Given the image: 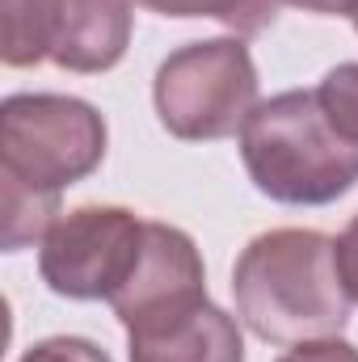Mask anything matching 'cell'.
<instances>
[{
	"label": "cell",
	"mask_w": 358,
	"mask_h": 362,
	"mask_svg": "<svg viewBox=\"0 0 358 362\" xmlns=\"http://www.w3.org/2000/svg\"><path fill=\"white\" fill-rule=\"evenodd\" d=\"M232 295L241 325L270 346L337 337L354 308L337 240L316 228L253 236L232 266Z\"/></svg>",
	"instance_id": "6da1fadb"
},
{
	"label": "cell",
	"mask_w": 358,
	"mask_h": 362,
	"mask_svg": "<svg viewBox=\"0 0 358 362\" xmlns=\"http://www.w3.org/2000/svg\"><path fill=\"white\" fill-rule=\"evenodd\" d=\"M245 173L282 206H329L358 185V144H350L316 89H287L258 101L241 127Z\"/></svg>",
	"instance_id": "7a4b0ae2"
},
{
	"label": "cell",
	"mask_w": 358,
	"mask_h": 362,
	"mask_svg": "<svg viewBox=\"0 0 358 362\" xmlns=\"http://www.w3.org/2000/svg\"><path fill=\"white\" fill-rule=\"evenodd\" d=\"M105 118L85 97L68 93H13L0 105V189H17L42 202L105 160Z\"/></svg>",
	"instance_id": "3957f363"
},
{
	"label": "cell",
	"mask_w": 358,
	"mask_h": 362,
	"mask_svg": "<svg viewBox=\"0 0 358 362\" xmlns=\"http://www.w3.org/2000/svg\"><path fill=\"white\" fill-rule=\"evenodd\" d=\"M161 127L185 144L241 135L258 105V64L245 38H202L178 47L152 81Z\"/></svg>",
	"instance_id": "277c9868"
},
{
	"label": "cell",
	"mask_w": 358,
	"mask_h": 362,
	"mask_svg": "<svg viewBox=\"0 0 358 362\" xmlns=\"http://www.w3.org/2000/svg\"><path fill=\"white\" fill-rule=\"evenodd\" d=\"M148 219L127 206H76L38 240V274L47 291L76 303H110L139 270Z\"/></svg>",
	"instance_id": "5b68a950"
},
{
	"label": "cell",
	"mask_w": 358,
	"mask_h": 362,
	"mask_svg": "<svg viewBox=\"0 0 358 362\" xmlns=\"http://www.w3.org/2000/svg\"><path fill=\"white\" fill-rule=\"evenodd\" d=\"M207 299V266L190 232L148 219V240L135 278L110 299L122 329H139L165 316L190 312Z\"/></svg>",
	"instance_id": "8992f818"
},
{
	"label": "cell",
	"mask_w": 358,
	"mask_h": 362,
	"mask_svg": "<svg viewBox=\"0 0 358 362\" xmlns=\"http://www.w3.org/2000/svg\"><path fill=\"white\" fill-rule=\"evenodd\" d=\"M42 59L64 72H110L131 47V0H34Z\"/></svg>",
	"instance_id": "52a82bcc"
},
{
	"label": "cell",
	"mask_w": 358,
	"mask_h": 362,
	"mask_svg": "<svg viewBox=\"0 0 358 362\" xmlns=\"http://www.w3.org/2000/svg\"><path fill=\"white\" fill-rule=\"evenodd\" d=\"M131 362H245L241 316L202 299L198 308L127 329Z\"/></svg>",
	"instance_id": "ba28073f"
},
{
	"label": "cell",
	"mask_w": 358,
	"mask_h": 362,
	"mask_svg": "<svg viewBox=\"0 0 358 362\" xmlns=\"http://www.w3.org/2000/svg\"><path fill=\"white\" fill-rule=\"evenodd\" d=\"M148 13L161 17H211L219 25H228L232 34H262L270 21L278 17V0H131Z\"/></svg>",
	"instance_id": "9c48e42d"
},
{
	"label": "cell",
	"mask_w": 358,
	"mask_h": 362,
	"mask_svg": "<svg viewBox=\"0 0 358 362\" xmlns=\"http://www.w3.org/2000/svg\"><path fill=\"white\" fill-rule=\"evenodd\" d=\"M316 101L325 105V114L333 118V127L358 144V64H337V68H329L325 76H321V85H316Z\"/></svg>",
	"instance_id": "30bf717a"
},
{
	"label": "cell",
	"mask_w": 358,
	"mask_h": 362,
	"mask_svg": "<svg viewBox=\"0 0 358 362\" xmlns=\"http://www.w3.org/2000/svg\"><path fill=\"white\" fill-rule=\"evenodd\" d=\"M17 362H114V358L89 337H47V341H34Z\"/></svg>",
	"instance_id": "8fae6325"
},
{
	"label": "cell",
	"mask_w": 358,
	"mask_h": 362,
	"mask_svg": "<svg viewBox=\"0 0 358 362\" xmlns=\"http://www.w3.org/2000/svg\"><path fill=\"white\" fill-rule=\"evenodd\" d=\"M278 362H358V346L342 341V337H316V341L287 346Z\"/></svg>",
	"instance_id": "7c38bea8"
},
{
	"label": "cell",
	"mask_w": 358,
	"mask_h": 362,
	"mask_svg": "<svg viewBox=\"0 0 358 362\" xmlns=\"http://www.w3.org/2000/svg\"><path fill=\"white\" fill-rule=\"evenodd\" d=\"M337 257H342V274L350 282V295L358 299V215L346 223V232L337 236Z\"/></svg>",
	"instance_id": "4fadbf2b"
},
{
	"label": "cell",
	"mask_w": 358,
	"mask_h": 362,
	"mask_svg": "<svg viewBox=\"0 0 358 362\" xmlns=\"http://www.w3.org/2000/svg\"><path fill=\"white\" fill-rule=\"evenodd\" d=\"M278 4H291V8L316 13V17H354L358 13V0H278Z\"/></svg>",
	"instance_id": "5bb4252c"
},
{
	"label": "cell",
	"mask_w": 358,
	"mask_h": 362,
	"mask_svg": "<svg viewBox=\"0 0 358 362\" xmlns=\"http://www.w3.org/2000/svg\"><path fill=\"white\" fill-rule=\"evenodd\" d=\"M354 30H358V13H354Z\"/></svg>",
	"instance_id": "9a60e30c"
}]
</instances>
